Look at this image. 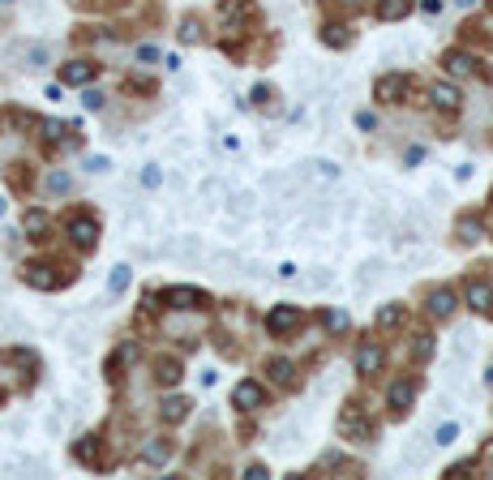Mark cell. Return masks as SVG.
Returning a JSON list of instances; mask_svg holds the SVG:
<instances>
[{"instance_id":"cell-1","label":"cell","mask_w":493,"mask_h":480,"mask_svg":"<svg viewBox=\"0 0 493 480\" xmlns=\"http://www.w3.org/2000/svg\"><path fill=\"white\" fill-rule=\"evenodd\" d=\"M301 305H275L266 313V331L270 335H287V331H296V326H301Z\"/></svg>"},{"instance_id":"cell-2","label":"cell","mask_w":493,"mask_h":480,"mask_svg":"<svg viewBox=\"0 0 493 480\" xmlns=\"http://www.w3.org/2000/svg\"><path fill=\"white\" fill-rule=\"evenodd\" d=\"M22 283L26 288H35V292H52L56 283H60V274L47 266V262H31L26 270H22Z\"/></svg>"},{"instance_id":"cell-3","label":"cell","mask_w":493,"mask_h":480,"mask_svg":"<svg viewBox=\"0 0 493 480\" xmlns=\"http://www.w3.org/2000/svg\"><path fill=\"white\" fill-rule=\"evenodd\" d=\"M69 240L78 245V249H94V240H99V223H94V219H86V215L69 219Z\"/></svg>"},{"instance_id":"cell-4","label":"cell","mask_w":493,"mask_h":480,"mask_svg":"<svg viewBox=\"0 0 493 480\" xmlns=\"http://www.w3.org/2000/svg\"><path fill=\"white\" fill-rule=\"evenodd\" d=\"M163 300H167L172 309H202L210 296H206V292H197V288H167Z\"/></svg>"},{"instance_id":"cell-5","label":"cell","mask_w":493,"mask_h":480,"mask_svg":"<svg viewBox=\"0 0 493 480\" xmlns=\"http://www.w3.org/2000/svg\"><path fill=\"white\" fill-rule=\"evenodd\" d=\"M403 90H408V78H403V73H386V78H378V86H374V94L382 99V104H399Z\"/></svg>"},{"instance_id":"cell-6","label":"cell","mask_w":493,"mask_h":480,"mask_svg":"<svg viewBox=\"0 0 493 480\" xmlns=\"http://www.w3.org/2000/svg\"><path fill=\"white\" fill-rule=\"evenodd\" d=\"M262 399H266V390H262L258 382H240V386L232 390V403H236V408H244V412L262 408Z\"/></svg>"},{"instance_id":"cell-7","label":"cell","mask_w":493,"mask_h":480,"mask_svg":"<svg viewBox=\"0 0 493 480\" xmlns=\"http://www.w3.org/2000/svg\"><path fill=\"white\" fill-rule=\"evenodd\" d=\"M467 305H472L476 313H485V317H493V288L489 283H467Z\"/></svg>"},{"instance_id":"cell-8","label":"cell","mask_w":493,"mask_h":480,"mask_svg":"<svg viewBox=\"0 0 493 480\" xmlns=\"http://www.w3.org/2000/svg\"><path fill=\"white\" fill-rule=\"evenodd\" d=\"M94 69H99V65H90V60H69V65L60 69V82H69V86H86V82L94 78Z\"/></svg>"},{"instance_id":"cell-9","label":"cell","mask_w":493,"mask_h":480,"mask_svg":"<svg viewBox=\"0 0 493 480\" xmlns=\"http://www.w3.org/2000/svg\"><path fill=\"white\" fill-rule=\"evenodd\" d=\"M249 0H224V5H219V17L228 22V26H244V22H249Z\"/></svg>"},{"instance_id":"cell-10","label":"cell","mask_w":493,"mask_h":480,"mask_svg":"<svg viewBox=\"0 0 493 480\" xmlns=\"http://www.w3.org/2000/svg\"><path fill=\"white\" fill-rule=\"evenodd\" d=\"M433 104H437L442 112H459L463 94H459V86H451V82H437V86H433Z\"/></svg>"},{"instance_id":"cell-11","label":"cell","mask_w":493,"mask_h":480,"mask_svg":"<svg viewBox=\"0 0 493 480\" xmlns=\"http://www.w3.org/2000/svg\"><path fill=\"white\" fill-rule=\"evenodd\" d=\"M382 369V347L378 343H360L356 351V373H378Z\"/></svg>"},{"instance_id":"cell-12","label":"cell","mask_w":493,"mask_h":480,"mask_svg":"<svg viewBox=\"0 0 493 480\" xmlns=\"http://www.w3.org/2000/svg\"><path fill=\"white\" fill-rule=\"evenodd\" d=\"M429 313H433V317H451V313H455V292H451V288H437V292L429 296Z\"/></svg>"},{"instance_id":"cell-13","label":"cell","mask_w":493,"mask_h":480,"mask_svg":"<svg viewBox=\"0 0 493 480\" xmlns=\"http://www.w3.org/2000/svg\"><path fill=\"white\" fill-rule=\"evenodd\" d=\"M386 399H390V408H394V412H408V408H412V399H416V386H412V382H394Z\"/></svg>"},{"instance_id":"cell-14","label":"cell","mask_w":493,"mask_h":480,"mask_svg":"<svg viewBox=\"0 0 493 480\" xmlns=\"http://www.w3.org/2000/svg\"><path fill=\"white\" fill-rule=\"evenodd\" d=\"M142 459H146V463H151V467H163V463L172 459V442H167V438H155L151 446H146V450H142Z\"/></svg>"},{"instance_id":"cell-15","label":"cell","mask_w":493,"mask_h":480,"mask_svg":"<svg viewBox=\"0 0 493 480\" xmlns=\"http://www.w3.org/2000/svg\"><path fill=\"white\" fill-rule=\"evenodd\" d=\"M159 412H163V420H167V424H181V420L189 416V399L172 395V399H163V408H159Z\"/></svg>"},{"instance_id":"cell-16","label":"cell","mask_w":493,"mask_h":480,"mask_svg":"<svg viewBox=\"0 0 493 480\" xmlns=\"http://www.w3.org/2000/svg\"><path fill=\"white\" fill-rule=\"evenodd\" d=\"M412 13V0H378V17L382 22H399Z\"/></svg>"},{"instance_id":"cell-17","label":"cell","mask_w":493,"mask_h":480,"mask_svg":"<svg viewBox=\"0 0 493 480\" xmlns=\"http://www.w3.org/2000/svg\"><path fill=\"white\" fill-rule=\"evenodd\" d=\"M339 429H343V433H348V438H369V424H365V420L356 416V408H348V412H343Z\"/></svg>"},{"instance_id":"cell-18","label":"cell","mask_w":493,"mask_h":480,"mask_svg":"<svg viewBox=\"0 0 493 480\" xmlns=\"http://www.w3.org/2000/svg\"><path fill=\"white\" fill-rule=\"evenodd\" d=\"M22 227H26V232H31L35 240H43V232H47V227H52V219H47L43 210H26V219H22Z\"/></svg>"},{"instance_id":"cell-19","label":"cell","mask_w":493,"mask_h":480,"mask_svg":"<svg viewBox=\"0 0 493 480\" xmlns=\"http://www.w3.org/2000/svg\"><path fill=\"white\" fill-rule=\"evenodd\" d=\"M442 65H446L455 78H463V73H472V69H476V60L467 56V52H446V60H442Z\"/></svg>"},{"instance_id":"cell-20","label":"cell","mask_w":493,"mask_h":480,"mask_svg":"<svg viewBox=\"0 0 493 480\" xmlns=\"http://www.w3.org/2000/svg\"><path fill=\"white\" fill-rule=\"evenodd\" d=\"M378 326H382V331L403 326V305H382V309H378Z\"/></svg>"},{"instance_id":"cell-21","label":"cell","mask_w":493,"mask_h":480,"mask_svg":"<svg viewBox=\"0 0 493 480\" xmlns=\"http://www.w3.org/2000/svg\"><path fill=\"white\" fill-rule=\"evenodd\" d=\"M155 377H159L163 386H176V382H181V361H159Z\"/></svg>"},{"instance_id":"cell-22","label":"cell","mask_w":493,"mask_h":480,"mask_svg":"<svg viewBox=\"0 0 493 480\" xmlns=\"http://www.w3.org/2000/svg\"><path fill=\"white\" fill-rule=\"evenodd\" d=\"M78 459L82 463H99V438H82L78 442Z\"/></svg>"},{"instance_id":"cell-23","label":"cell","mask_w":493,"mask_h":480,"mask_svg":"<svg viewBox=\"0 0 493 480\" xmlns=\"http://www.w3.org/2000/svg\"><path fill=\"white\" fill-rule=\"evenodd\" d=\"M129 279H133V270H129V266H116V270H112V283H108V288H112V292L120 296V292L129 288Z\"/></svg>"},{"instance_id":"cell-24","label":"cell","mask_w":493,"mask_h":480,"mask_svg":"<svg viewBox=\"0 0 493 480\" xmlns=\"http://www.w3.org/2000/svg\"><path fill=\"white\" fill-rule=\"evenodd\" d=\"M348 39H352L348 26H326V31H322V43H331V47H343Z\"/></svg>"},{"instance_id":"cell-25","label":"cell","mask_w":493,"mask_h":480,"mask_svg":"<svg viewBox=\"0 0 493 480\" xmlns=\"http://www.w3.org/2000/svg\"><path fill=\"white\" fill-rule=\"evenodd\" d=\"M270 377H275V382H283V386H287L292 377H296V369H292L287 361H270Z\"/></svg>"},{"instance_id":"cell-26","label":"cell","mask_w":493,"mask_h":480,"mask_svg":"<svg viewBox=\"0 0 493 480\" xmlns=\"http://www.w3.org/2000/svg\"><path fill=\"white\" fill-rule=\"evenodd\" d=\"M412 356H416V361H429V356H433V335H416Z\"/></svg>"},{"instance_id":"cell-27","label":"cell","mask_w":493,"mask_h":480,"mask_svg":"<svg viewBox=\"0 0 493 480\" xmlns=\"http://www.w3.org/2000/svg\"><path fill=\"white\" fill-rule=\"evenodd\" d=\"M455 438H459V424H455V420H446V424H442L437 433H433V442H437V446H451Z\"/></svg>"},{"instance_id":"cell-28","label":"cell","mask_w":493,"mask_h":480,"mask_svg":"<svg viewBox=\"0 0 493 480\" xmlns=\"http://www.w3.org/2000/svg\"><path fill=\"white\" fill-rule=\"evenodd\" d=\"M459 236H463V240H481V223H476V219H463V223H459Z\"/></svg>"},{"instance_id":"cell-29","label":"cell","mask_w":493,"mask_h":480,"mask_svg":"<svg viewBox=\"0 0 493 480\" xmlns=\"http://www.w3.org/2000/svg\"><path fill=\"white\" fill-rule=\"evenodd\" d=\"M322 322H326V331H343V326H348V313H339V309H331V313H326Z\"/></svg>"},{"instance_id":"cell-30","label":"cell","mask_w":493,"mask_h":480,"mask_svg":"<svg viewBox=\"0 0 493 480\" xmlns=\"http://www.w3.org/2000/svg\"><path fill=\"white\" fill-rule=\"evenodd\" d=\"M47 189H52V193H65V189H69V176H65V172H52V176H47Z\"/></svg>"},{"instance_id":"cell-31","label":"cell","mask_w":493,"mask_h":480,"mask_svg":"<svg viewBox=\"0 0 493 480\" xmlns=\"http://www.w3.org/2000/svg\"><path fill=\"white\" fill-rule=\"evenodd\" d=\"M181 43H197V22H193V17L181 26Z\"/></svg>"},{"instance_id":"cell-32","label":"cell","mask_w":493,"mask_h":480,"mask_svg":"<svg viewBox=\"0 0 493 480\" xmlns=\"http://www.w3.org/2000/svg\"><path fill=\"white\" fill-rule=\"evenodd\" d=\"M82 104H86L90 112H99V108H103V94H99V90H86V94H82Z\"/></svg>"},{"instance_id":"cell-33","label":"cell","mask_w":493,"mask_h":480,"mask_svg":"<svg viewBox=\"0 0 493 480\" xmlns=\"http://www.w3.org/2000/svg\"><path fill=\"white\" fill-rule=\"evenodd\" d=\"M31 60H35V69H43L47 65V47H31Z\"/></svg>"},{"instance_id":"cell-34","label":"cell","mask_w":493,"mask_h":480,"mask_svg":"<svg viewBox=\"0 0 493 480\" xmlns=\"http://www.w3.org/2000/svg\"><path fill=\"white\" fill-rule=\"evenodd\" d=\"M266 476H270V472H266V467H262V463H253V467H249V472H244V480H266Z\"/></svg>"},{"instance_id":"cell-35","label":"cell","mask_w":493,"mask_h":480,"mask_svg":"<svg viewBox=\"0 0 493 480\" xmlns=\"http://www.w3.org/2000/svg\"><path fill=\"white\" fill-rule=\"evenodd\" d=\"M339 5H348V9H356V5H360V0H339Z\"/></svg>"},{"instance_id":"cell-36","label":"cell","mask_w":493,"mask_h":480,"mask_svg":"<svg viewBox=\"0 0 493 480\" xmlns=\"http://www.w3.org/2000/svg\"><path fill=\"white\" fill-rule=\"evenodd\" d=\"M0 215H5V197H0Z\"/></svg>"}]
</instances>
